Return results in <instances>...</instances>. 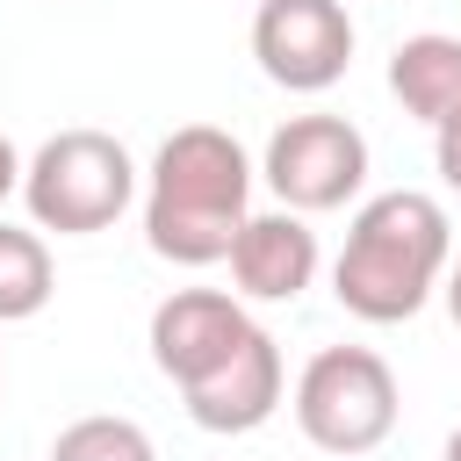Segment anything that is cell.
<instances>
[{
	"label": "cell",
	"mask_w": 461,
	"mask_h": 461,
	"mask_svg": "<svg viewBox=\"0 0 461 461\" xmlns=\"http://www.w3.org/2000/svg\"><path fill=\"white\" fill-rule=\"evenodd\" d=\"M439 295H447V317H454V331H461V259L447 267V281H439Z\"/></svg>",
	"instance_id": "9a60e30c"
},
{
	"label": "cell",
	"mask_w": 461,
	"mask_h": 461,
	"mask_svg": "<svg viewBox=\"0 0 461 461\" xmlns=\"http://www.w3.org/2000/svg\"><path fill=\"white\" fill-rule=\"evenodd\" d=\"M259 324L245 317V295H223V288H173L158 310H151V360L173 389L216 375Z\"/></svg>",
	"instance_id": "52a82bcc"
},
{
	"label": "cell",
	"mask_w": 461,
	"mask_h": 461,
	"mask_svg": "<svg viewBox=\"0 0 461 461\" xmlns=\"http://www.w3.org/2000/svg\"><path fill=\"white\" fill-rule=\"evenodd\" d=\"M230 281L245 303H295L317 281V230L295 209H267L230 245Z\"/></svg>",
	"instance_id": "9c48e42d"
},
{
	"label": "cell",
	"mask_w": 461,
	"mask_h": 461,
	"mask_svg": "<svg viewBox=\"0 0 461 461\" xmlns=\"http://www.w3.org/2000/svg\"><path fill=\"white\" fill-rule=\"evenodd\" d=\"M50 461H158V447H151V432L137 418L94 411V418H72L50 439Z\"/></svg>",
	"instance_id": "7c38bea8"
},
{
	"label": "cell",
	"mask_w": 461,
	"mask_h": 461,
	"mask_svg": "<svg viewBox=\"0 0 461 461\" xmlns=\"http://www.w3.org/2000/svg\"><path fill=\"white\" fill-rule=\"evenodd\" d=\"M281 346H274V331H252L216 375H202V382H187L180 389V403H187V418L202 425V432H259L274 411H281Z\"/></svg>",
	"instance_id": "ba28073f"
},
{
	"label": "cell",
	"mask_w": 461,
	"mask_h": 461,
	"mask_svg": "<svg viewBox=\"0 0 461 461\" xmlns=\"http://www.w3.org/2000/svg\"><path fill=\"white\" fill-rule=\"evenodd\" d=\"M252 58L288 94H324L353 65V14L346 0H259Z\"/></svg>",
	"instance_id": "8992f818"
},
{
	"label": "cell",
	"mask_w": 461,
	"mask_h": 461,
	"mask_svg": "<svg viewBox=\"0 0 461 461\" xmlns=\"http://www.w3.org/2000/svg\"><path fill=\"white\" fill-rule=\"evenodd\" d=\"M267 187L281 194V209L295 216H317V209H346L360 187H367V137L346 122V115H288L274 137H267V158H259Z\"/></svg>",
	"instance_id": "5b68a950"
},
{
	"label": "cell",
	"mask_w": 461,
	"mask_h": 461,
	"mask_svg": "<svg viewBox=\"0 0 461 461\" xmlns=\"http://www.w3.org/2000/svg\"><path fill=\"white\" fill-rule=\"evenodd\" d=\"M432 158H439V180H447V187L461 194V115L432 130Z\"/></svg>",
	"instance_id": "4fadbf2b"
},
{
	"label": "cell",
	"mask_w": 461,
	"mask_h": 461,
	"mask_svg": "<svg viewBox=\"0 0 461 461\" xmlns=\"http://www.w3.org/2000/svg\"><path fill=\"white\" fill-rule=\"evenodd\" d=\"M252 223V158L216 122H180L144 180V245L173 267L230 259L238 230Z\"/></svg>",
	"instance_id": "6da1fadb"
},
{
	"label": "cell",
	"mask_w": 461,
	"mask_h": 461,
	"mask_svg": "<svg viewBox=\"0 0 461 461\" xmlns=\"http://www.w3.org/2000/svg\"><path fill=\"white\" fill-rule=\"evenodd\" d=\"M22 202L36 230L58 238H94L108 230L130 202H137V158L122 151V137L108 130H58L36 144L29 173H22Z\"/></svg>",
	"instance_id": "3957f363"
},
{
	"label": "cell",
	"mask_w": 461,
	"mask_h": 461,
	"mask_svg": "<svg viewBox=\"0 0 461 461\" xmlns=\"http://www.w3.org/2000/svg\"><path fill=\"white\" fill-rule=\"evenodd\" d=\"M389 94L403 101V115H418L432 130L454 122L461 115V36H439V29L403 36L389 58Z\"/></svg>",
	"instance_id": "30bf717a"
},
{
	"label": "cell",
	"mask_w": 461,
	"mask_h": 461,
	"mask_svg": "<svg viewBox=\"0 0 461 461\" xmlns=\"http://www.w3.org/2000/svg\"><path fill=\"white\" fill-rule=\"evenodd\" d=\"M396 375L375 346H324L295 375V425L324 454H375L396 432Z\"/></svg>",
	"instance_id": "277c9868"
},
{
	"label": "cell",
	"mask_w": 461,
	"mask_h": 461,
	"mask_svg": "<svg viewBox=\"0 0 461 461\" xmlns=\"http://www.w3.org/2000/svg\"><path fill=\"white\" fill-rule=\"evenodd\" d=\"M447 252H454L447 209L418 187H389L353 209V230L331 259V295L360 324H403L447 281V267H454Z\"/></svg>",
	"instance_id": "7a4b0ae2"
},
{
	"label": "cell",
	"mask_w": 461,
	"mask_h": 461,
	"mask_svg": "<svg viewBox=\"0 0 461 461\" xmlns=\"http://www.w3.org/2000/svg\"><path fill=\"white\" fill-rule=\"evenodd\" d=\"M439 461H461V425L447 432V454H439Z\"/></svg>",
	"instance_id": "2e32d148"
},
{
	"label": "cell",
	"mask_w": 461,
	"mask_h": 461,
	"mask_svg": "<svg viewBox=\"0 0 461 461\" xmlns=\"http://www.w3.org/2000/svg\"><path fill=\"white\" fill-rule=\"evenodd\" d=\"M50 295H58L50 245H43L36 230H22V223H0V324L36 317Z\"/></svg>",
	"instance_id": "8fae6325"
},
{
	"label": "cell",
	"mask_w": 461,
	"mask_h": 461,
	"mask_svg": "<svg viewBox=\"0 0 461 461\" xmlns=\"http://www.w3.org/2000/svg\"><path fill=\"white\" fill-rule=\"evenodd\" d=\"M22 173H29V158H22V151H14V137L0 130V202H7V194H22Z\"/></svg>",
	"instance_id": "5bb4252c"
}]
</instances>
